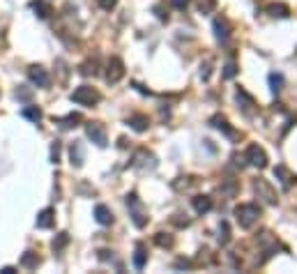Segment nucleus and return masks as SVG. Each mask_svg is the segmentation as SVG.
Here are the masks:
<instances>
[{
    "label": "nucleus",
    "mask_w": 297,
    "mask_h": 274,
    "mask_svg": "<svg viewBox=\"0 0 297 274\" xmlns=\"http://www.w3.org/2000/svg\"><path fill=\"white\" fill-rule=\"evenodd\" d=\"M124 203H127V208H129V217H131V221H134L136 228H145L150 217H147V208L143 205V201L131 192V194L124 196Z\"/></svg>",
    "instance_id": "f257e3e1"
},
{
    "label": "nucleus",
    "mask_w": 297,
    "mask_h": 274,
    "mask_svg": "<svg viewBox=\"0 0 297 274\" xmlns=\"http://www.w3.org/2000/svg\"><path fill=\"white\" fill-rule=\"evenodd\" d=\"M260 208L254 203H240L238 208H235V221L240 224V228L249 230V228H254L256 221L260 219Z\"/></svg>",
    "instance_id": "f03ea898"
},
{
    "label": "nucleus",
    "mask_w": 297,
    "mask_h": 274,
    "mask_svg": "<svg viewBox=\"0 0 297 274\" xmlns=\"http://www.w3.org/2000/svg\"><path fill=\"white\" fill-rule=\"evenodd\" d=\"M69 99L74 104H81V106H95V104H99L102 95H99L97 88H92V85H79V88L69 95Z\"/></svg>",
    "instance_id": "7ed1b4c3"
},
{
    "label": "nucleus",
    "mask_w": 297,
    "mask_h": 274,
    "mask_svg": "<svg viewBox=\"0 0 297 274\" xmlns=\"http://www.w3.org/2000/svg\"><path fill=\"white\" fill-rule=\"evenodd\" d=\"M254 192L258 194V198H263V203L267 205H279V198H276V192L272 189V185L267 180H263V177H258V180H254Z\"/></svg>",
    "instance_id": "20e7f679"
},
{
    "label": "nucleus",
    "mask_w": 297,
    "mask_h": 274,
    "mask_svg": "<svg viewBox=\"0 0 297 274\" xmlns=\"http://www.w3.org/2000/svg\"><path fill=\"white\" fill-rule=\"evenodd\" d=\"M244 159H247V164L254 166V168H265V166H267V161H270V159H267V152H265L260 145H256V143L247 148Z\"/></svg>",
    "instance_id": "39448f33"
},
{
    "label": "nucleus",
    "mask_w": 297,
    "mask_h": 274,
    "mask_svg": "<svg viewBox=\"0 0 297 274\" xmlns=\"http://www.w3.org/2000/svg\"><path fill=\"white\" fill-rule=\"evenodd\" d=\"M86 134H88V138H90L95 145H99V148H104V145L108 143L106 129H104L102 122H88V125H86Z\"/></svg>",
    "instance_id": "423d86ee"
},
{
    "label": "nucleus",
    "mask_w": 297,
    "mask_h": 274,
    "mask_svg": "<svg viewBox=\"0 0 297 274\" xmlns=\"http://www.w3.org/2000/svg\"><path fill=\"white\" fill-rule=\"evenodd\" d=\"M124 76V62L120 58H111L106 65V81L108 83H120Z\"/></svg>",
    "instance_id": "0eeeda50"
},
{
    "label": "nucleus",
    "mask_w": 297,
    "mask_h": 274,
    "mask_svg": "<svg viewBox=\"0 0 297 274\" xmlns=\"http://www.w3.org/2000/svg\"><path fill=\"white\" fill-rule=\"evenodd\" d=\"M28 78H30V81H33L37 88H49V83H51L46 69H44V67H39V65L28 67Z\"/></svg>",
    "instance_id": "6e6552de"
},
{
    "label": "nucleus",
    "mask_w": 297,
    "mask_h": 274,
    "mask_svg": "<svg viewBox=\"0 0 297 274\" xmlns=\"http://www.w3.org/2000/svg\"><path fill=\"white\" fill-rule=\"evenodd\" d=\"M212 28H214V37L219 39V42H226V39L231 37V23H228L226 17H216L214 21H212Z\"/></svg>",
    "instance_id": "1a4fd4ad"
},
{
    "label": "nucleus",
    "mask_w": 297,
    "mask_h": 274,
    "mask_svg": "<svg viewBox=\"0 0 297 274\" xmlns=\"http://www.w3.org/2000/svg\"><path fill=\"white\" fill-rule=\"evenodd\" d=\"M210 125L214 127V129H219V132H224V134H226V136H231V138H238V132L233 129V127H231V122H228V120H226V118H224L221 113L212 115V118H210Z\"/></svg>",
    "instance_id": "9d476101"
},
{
    "label": "nucleus",
    "mask_w": 297,
    "mask_h": 274,
    "mask_svg": "<svg viewBox=\"0 0 297 274\" xmlns=\"http://www.w3.org/2000/svg\"><path fill=\"white\" fill-rule=\"evenodd\" d=\"M191 205H194V210L198 214H207L212 210V198L205 196V194H198V196L191 198Z\"/></svg>",
    "instance_id": "9b49d317"
},
{
    "label": "nucleus",
    "mask_w": 297,
    "mask_h": 274,
    "mask_svg": "<svg viewBox=\"0 0 297 274\" xmlns=\"http://www.w3.org/2000/svg\"><path fill=\"white\" fill-rule=\"evenodd\" d=\"M69 159H71V166H76V168H81L83 161H86V152H83V145L79 141L71 143L69 148Z\"/></svg>",
    "instance_id": "f8f14e48"
},
{
    "label": "nucleus",
    "mask_w": 297,
    "mask_h": 274,
    "mask_svg": "<svg viewBox=\"0 0 297 274\" xmlns=\"http://www.w3.org/2000/svg\"><path fill=\"white\" fill-rule=\"evenodd\" d=\"M127 125H129L134 132L143 134V132H147V127H150V120H147V115L136 113V115H131L129 120H127Z\"/></svg>",
    "instance_id": "ddd939ff"
},
{
    "label": "nucleus",
    "mask_w": 297,
    "mask_h": 274,
    "mask_svg": "<svg viewBox=\"0 0 297 274\" xmlns=\"http://www.w3.org/2000/svg\"><path fill=\"white\" fill-rule=\"evenodd\" d=\"M53 221H55V210L53 208H44L42 212L37 214V228H42V230L51 228Z\"/></svg>",
    "instance_id": "4468645a"
},
{
    "label": "nucleus",
    "mask_w": 297,
    "mask_h": 274,
    "mask_svg": "<svg viewBox=\"0 0 297 274\" xmlns=\"http://www.w3.org/2000/svg\"><path fill=\"white\" fill-rule=\"evenodd\" d=\"M267 14L272 19H288L290 17V7L283 5V3H272V5H267Z\"/></svg>",
    "instance_id": "2eb2a0df"
},
{
    "label": "nucleus",
    "mask_w": 297,
    "mask_h": 274,
    "mask_svg": "<svg viewBox=\"0 0 297 274\" xmlns=\"http://www.w3.org/2000/svg\"><path fill=\"white\" fill-rule=\"evenodd\" d=\"M95 219L102 226H111L113 224V212H111L106 205H97V208H95Z\"/></svg>",
    "instance_id": "dca6fc26"
},
{
    "label": "nucleus",
    "mask_w": 297,
    "mask_h": 274,
    "mask_svg": "<svg viewBox=\"0 0 297 274\" xmlns=\"http://www.w3.org/2000/svg\"><path fill=\"white\" fill-rule=\"evenodd\" d=\"M274 175L279 177L281 182H283V189H290L292 185H297V175H290L286 170V166H276L274 168Z\"/></svg>",
    "instance_id": "f3484780"
},
{
    "label": "nucleus",
    "mask_w": 297,
    "mask_h": 274,
    "mask_svg": "<svg viewBox=\"0 0 297 274\" xmlns=\"http://www.w3.org/2000/svg\"><path fill=\"white\" fill-rule=\"evenodd\" d=\"M147 263V251H145V244L143 242H138L136 244V251H134V267L136 269H143Z\"/></svg>",
    "instance_id": "a211bd4d"
},
{
    "label": "nucleus",
    "mask_w": 297,
    "mask_h": 274,
    "mask_svg": "<svg viewBox=\"0 0 297 274\" xmlns=\"http://www.w3.org/2000/svg\"><path fill=\"white\" fill-rule=\"evenodd\" d=\"M30 7H33V12L37 14L39 19H49L51 12H53L49 3H44V0H33V3H30Z\"/></svg>",
    "instance_id": "6ab92c4d"
},
{
    "label": "nucleus",
    "mask_w": 297,
    "mask_h": 274,
    "mask_svg": "<svg viewBox=\"0 0 297 274\" xmlns=\"http://www.w3.org/2000/svg\"><path fill=\"white\" fill-rule=\"evenodd\" d=\"M39 263H42V260H39V256L35 251H26L21 256V267H26V269H37Z\"/></svg>",
    "instance_id": "aec40b11"
},
{
    "label": "nucleus",
    "mask_w": 297,
    "mask_h": 274,
    "mask_svg": "<svg viewBox=\"0 0 297 274\" xmlns=\"http://www.w3.org/2000/svg\"><path fill=\"white\" fill-rule=\"evenodd\" d=\"M83 118H81V113H69V115H65V118H58V125H62L65 129H71V127H79V122H81Z\"/></svg>",
    "instance_id": "412c9836"
},
{
    "label": "nucleus",
    "mask_w": 297,
    "mask_h": 274,
    "mask_svg": "<svg viewBox=\"0 0 297 274\" xmlns=\"http://www.w3.org/2000/svg\"><path fill=\"white\" fill-rule=\"evenodd\" d=\"M267 81H270V90H272V93L279 95L281 90H283V74H279V71H272L270 76H267Z\"/></svg>",
    "instance_id": "4be33fe9"
},
{
    "label": "nucleus",
    "mask_w": 297,
    "mask_h": 274,
    "mask_svg": "<svg viewBox=\"0 0 297 274\" xmlns=\"http://www.w3.org/2000/svg\"><path fill=\"white\" fill-rule=\"evenodd\" d=\"M216 240H219V244H221V247H226L228 242H231V226H228L226 221H221V224H219V235H216Z\"/></svg>",
    "instance_id": "5701e85b"
},
{
    "label": "nucleus",
    "mask_w": 297,
    "mask_h": 274,
    "mask_svg": "<svg viewBox=\"0 0 297 274\" xmlns=\"http://www.w3.org/2000/svg\"><path fill=\"white\" fill-rule=\"evenodd\" d=\"M23 118H28V120H33V122H39L42 120V109H37V106H26V109L21 111Z\"/></svg>",
    "instance_id": "b1692460"
},
{
    "label": "nucleus",
    "mask_w": 297,
    "mask_h": 274,
    "mask_svg": "<svg viewBox=\"0 0 297 274\" xmlns=\"http://www.w3.org/2000/svg\"><path fill=\"white\" fill-rule=\"evenodd\" d=\"M155 242H157V247H162V249H171L173 247V235H168V233H157L155 235Z\"/></svg>",
    "instance_id": "393cba45"
},
{
    "label": "nucleus",
    "mask_w": 297,
    "mask_h": 274,
    "mask_svg": "<svg viewBox=\"0 0 297 274\" xmlns=\"http://www.w3.org/2000/svg\"><path fill=\"white\" fill-rule=\"evenodd\" d=\"M67 242H69V235L67 233H58V237H53V242H51V247H53V251H62L67 247Z\"/></svg>",
    "instance_id": "a878e982"
},
{
    "label": "nucleus",
    "mask_w": 297,
    "mask_h": 274,
    "mask_svg": "<svg viewBox=\"0 0 297 274\" xmlns=\"http://www.w3.org/2000/svg\"><path fill=\"white\" fill-rule=\"evenodd\" d=\"M81 74L83 76H95L97 74V60H88L81 65Z\"/></svg>",
    "instance_id": "bb28decb"
},
{
    "label": "nucleus",
    "mask_w": 297,
    "mask_h": 274,
    "mask_svg": "<svg viewBox=\"0 0 297 274\" xmlns=\"http://www.w3.org/2000/svg\"><path fill=\"white\" fill-rule=\"evenodd\" d=\"M238 102H244V104H247V106H244V111H247V113H251V106H256V102H254L251 97H249V95L244 93L242 88L238 90Z\"/></svg>",
    "instance_id": "cd10ccee"
},
{
    "label": "nucleus",
    "mask_w": 297,
    "mask_h": 274,
    "mask_svg": "<svg viewBox=\"0 0 297 274\" xmlns=\"http://www.w3.org/2000/svg\"><path fill=\"white\" fill-rule=\"evenodd\" d=\"M216 7V0H200L198 3V12L200 14H212Z\"/></svg>",
    "instance_id": "c85d7f7f"
},
{
    "label": "nucleus",
    "mask_w": 297,
    "mask_h": 274,
    "mask_svg": "<svg viewBox=\"0 0 297 274\" xmlns=\"http://www.w3.org/2000/svg\"><path fill=\"white\" fill-rule=\"evenodd\" d=\"M51 161L53 164L60 161V141H53V145H51Z\"/></svg>",
    "instance_id": "c756f323"
},
{
    "label": "nucleus",
    "mask_w": 297,
    "mask_h": 274,
    "mask_svg": "<svg viewBox=\"0 0 297 274\" xmlns=\"http://www.w3.org/2000/svg\"><path fill=\"white\" fill-rule=\"evenodd\" d=\"M235 74H238V65H235V62H228V65L224 67V76H226V78H233Z\"/></svg>",
    "instance_id": "7c9ffc66"
},
{
    "label": "nucleus",
    "mask_w": 297,
    "mask_h": 274,
    "mask_svg": "<svg viewBox=\"0 0 297 274\" xmlns=\"http://www.w3.org/2000/svg\"><path fill=\"white\" fill-rule=\"evenodd\" d=\"M115 5H118V0H99V7H102V10H106V12H111Z\"/></svg>",
    "instance_id": "2f4dec72"
},
{
    "label": "nucleus",
    "mask_w": 297,
    "mask_h": 274,
    "mask_svg": "<svg viewBox=\"0 0 297 274\" xmlns=\"http://www.w3.org/2000/svg\"><path fill=\"white\" fill-rule=\"evenodd\" d=\"M30 95H33V93H30V90H26V88H23V85H19V90H17V97H19V99H23V102H28V99H30Z\"/></svg>",
    "instance_id": "473e14b6"
},
{
    "label": "nucleus",
    "mask_w": 297,
    "mask_h": 274,
    "mask_svg": "<svg viewBox=\"0 0 297 274\" xmlns=\"http://www.w3.org/2000/svg\"><path fill=\"white\" fill-rule=\"evenodd\" d=\"M235 189H238V182H235V180H228V185L224 187V194L233 196V194H235Z\"/></svg>",
    "instance_id": "72a5a7b5"
},
{
    "label": "nucleus",
    "mask_w": 297,
    "mask_h": 274,
    "mask_svg": "<svg viewBox=\"0 0 297 274\" xmlns=\"http://www.w3.org/2000/svg\"><path fill=\"white\" fill-rule=\"evenodd\" d=\"M171 3H173V7L175 10H180V12L187 10V5H189V0H171Z\"/></svg>",
    "instance_id": "f704fd0d"
},
{
    "label": "nucleus",
    "mask_w": 297,
    "mask_h": 274,
    "mask_svg": "<svg viewBox=\"0 0 297 274\" xmlns=\"http://www.w3.org/2000/svg\"><path fill=\"white\" fill-rule=\"evenodd\" d=\"M200 78H203V81H207V78H210V62H205V65L200 67Z\"/></svg>",
    "instance_id": "c9c22d12"
},
{
    "label": "nucleus",
    "mask_w": 297,
    "mask_h": 274,
    "mask_svg": "<svg viewBox=\"0 0 297 274\" xmlns=\"http://www.w3.org/2000/svg\"><path fill=\"white\" fill-rule=\"evenodd\" d=\"M173 224L180 226V228H187V226H189V219H180V214H175V217H173Z\"/></svg>",
    "instance_id": "e433bc0d"
},
{
    "label": "nucleus",
    "mask_w": 297,
    "mask_h": 274,
    "mask_svg": "<svg viewBox=\"0 0 297 274\" xmlns=\"http://www.w3.org/2000/svg\"><path fill=\"white\" fill-rule=\"evenodd\" d=\"M134 88L138 90L140 95H150V90H147V88H143V85H140V83H134Z\"/></svg>",
    "instance_id": "4c0bfd02"
},
{
    "label": "nucleus",
    "mask_w": 297,
    "mask_h": 274,
    "mask_svg": "<svg viewBox=\"0 0 297 274\" xmlns=\"http://www.w3.org/2000/svg\"><path fill=\"white\" fill-rule=\"evenodd\" d=\"M175 267H189V260H178V263H175Z\"/></svg>",
    "instance_id": "58836bf2"
},
{
    "label": "nucleus",
    "mask_w": 297,
    "mask_h": 274,
    "mask_svg": "<svg viewBox=\"0 0 297 274\" xmlns=\"http://www.w3.org/2000/svg\"><path fill=\"white\" fill-rule=\"evenodd\" d=\"M0 272H3V274H14V272H17V269H14V267H3V269H0Z\"/></svg>",
    "instance_id": "ea45409f"
}]
</instances>
